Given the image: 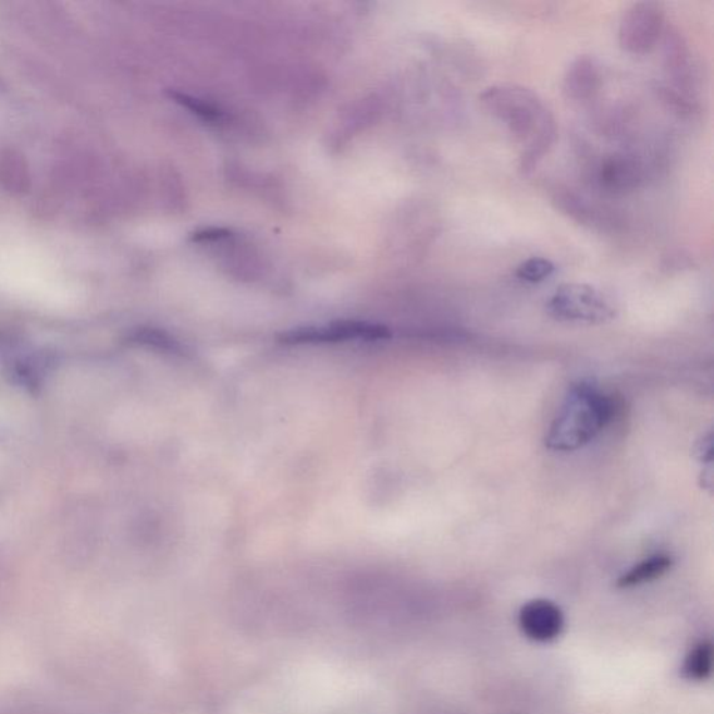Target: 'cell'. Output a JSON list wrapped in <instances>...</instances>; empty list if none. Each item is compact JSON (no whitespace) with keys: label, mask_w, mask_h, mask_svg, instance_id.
Returning <instances> with one entry per match:
<instances>
[{"label":"cell","mask_w":714,"mask_h":714,"mask_svg":"<svg viewBox=\"0 0 714 714\" xmlns=\"http://www.w3.org/2000/svg\"><path fill=\"white\" fill-rule=\"evenodd\" d=\"M713 669V644L711 641H702L692 648L682 664V677L689 681L702 682L712 676Z\"/></svg>","instance_id":"8fae6325"},{"label":"cell","mask_w":714,"mask_h":714,"mask_svg":"<svg viewBox=\"0 0 714 714\" xmlns=\"http://www.w3.org/2000/svg\"><path fill=\"white\" fill-rule=\"evenodd\" d=\"M673 567V559L668 555L657 554L651 558L643 559V562L635 565L628 573H625L618 579L617 587L621 589H629L639 587L647 582H652L663 577L664 574Z\"/></svg>","instance_id":"30bf717a"},{"label":"cell","mask_w":714,"mask_h":714,"mask_svg":"<svg viewBox=\"0 0 714 714\" xmlns=\"http://www.w3.org/2000/svg\"><path fill=\"white\" fill-rule=\"evenodd\" d=\"M553 205L564 216L571 218L579 225L598 226L600 223V211L596 210L582 196L577 195L568 188H557L553 196Z\"/></svg>","instance_id":"9c48e42d"},{"label":"cell","mask_w":714,"mask_h":714,"mask_svg":"<svg viewBox=\"0 0 714 714\" xmlns=\"http://www.w3.org/2000/svg\"><path fill=\"white\" fill-rule=\"evenodd\" d=\"M232 235L231 231L222 230V227H208V230L193 233V242H214L225 239Z\"/></svg>","instance_id":"5bb4252c"},{"label":"cell","mask_w":714,"mask_h":714,"mask_svg":"<svg viewBox=\"0 0 714 714\" xmlns=\"http://www.w3.org/2000/svg\"><path fill=\"white\" fill-rule=\"evenodd\" d=\"M695 454H698V458L701 459L702 463L712 464V458H713L712 434H709L707 438H703L702 441H699V445Z\"/></svg>","instance_id":"9a60e30c"},{"label":"cell","mask_w":714,"mask_h":714,"mask_svg":"<svg viewBox=\"0 0 714 714\" xmlns=\"http://www.w3.org/2000/svg\"><path fill=\"white\" fill-rule=\"evenodd\" d=\"M643 167L637 158L616 153L603 160L598 171V183L610 195H627L643 183Z\"/></svg>","instance_id":"8992f818"},{"label":"cell","mask_w":714,"mask_h":714,"mask_svg":"<svg viewBox=\"0 0 714 714\" xmlns=\"http://www.w3.org/2000/svg\"><path fill=\"white\" fill-rule=\"evenodd\" d=\"M617 404L592 381H580L569 390L545 435V446L558 453H573L588 445L614 416Z\"/></svg>","instance_id":"7a4b0ae2"},{"label":"cell","mask_w":714,"mask_h":714,"mask_svg":"<svg viewBox=\"0 0 714 714\" xmlns=\"http://www.w3.org/2000/svg\"><path fill=\"white\" fill-rule=\"evenodd\" d=\"M554 272L553 261L544 259V257H530V259L520 262L517 270H515V275L518 280L528 282V284H542Z\"/></svg>","instance_id":"7c38bea8"},{"label":"cell","mask_w":714,"mask_h":714,"mask_svg":"<svg viewBox=\"0 0 714 714\" xmlns=\"http://www.w3.org/2000/svg\"><path fill=\"white\" fill-rule=\"evenodd\" d=\"M663 41L664 66L674 86L684 93L693 87L691 51L682 34L676 27H666Z\"/></svg>","instance_id":"ba28073f"},{"label":"cell","mask_w":714,"mask_h":714,"mask_svg":"<svg viewBox=\"0 0 714 714\" xmlns=\"http://www.w3.org/2000/svg\"><path fill=\"white\" fill-rule=\"evenodd\" d=\"M553 319L578 324H604L616 317V310L596 287L584 284H565L547 301Z\"/></svg>","instance_id":"3957f363"},{"label":"cell","mask_w":714,"mask_h":714,"mask_svg":"<svg viewBox=\"0 0 714 714\" xmlns=\"http://www.w3.org/2000/svg\"><path fill=\"white\" fill-rule=\"evenodd\" d=\"M564 614L557 604L545 599H536L525 604L519 612V627L525 637L534 642H552L562 635Z\"/></svg>","instance_id":"5b68a950"},{"label":"cell","mask_w":714,"mask_h":714,"mask_svg":"<svg viewBox=\"0 0 714 714\" xmlns=\"http://www.w3.org/2000/svg\"><path fill=\"white\" fill-rule=\"evenodd\" d=\"M489 115L503 123L520 144L519 171L532 175L557 140V123L543 99L518 84H495L480 94Z\"/></svg>","instance_id":"6da1fadb"},{"label":"cell","mask_w":714,"mask_h":714,"mask_svg":"<svg viewBox=\"0 0 714 714\" xmlns=\"http://www.w3.org/2000/svg\"><path fill=\"white\" fill-rule=\"evenodd\" d=\"M170 96L173 101L178 103V106L188 109V111H192L197 116L206 119V121H220L222 118V112L220 109L210 106V103L201 101V99L176 91H171Z\"/></svg>","instance_id":"4fadbf2b"},{"label":"cell","mask_w":714,"mask_h":714,"mask_svg":"<svg viewBox=\"0 0 714 714\" xmlns=\"http://www.w3.org/2000/svg\"><path fill=\"white\" fill-rule=\"evenodd\" d=\"M600 87H602V73L596 59L589 54H580L574 59L564 74V97L573 102H588L598 96Z\"/></svg>","instance_id":"52a82bcc"},{"label":"cell","mask_w":714,"mask_h":714,"mask_svg":"<svg viewBox=\"0 0 714 714\" xmlns=\"http://www.w3.org/2000/svg\"><path fill=\"white\" fill-rule=\"evenodd\" d=\"M666 27L662 3L651 0L633 3L619 20V47L631 54L651 53L662 41Z\"/></svg>","instance_id":"277c9868"}]
</instances>
